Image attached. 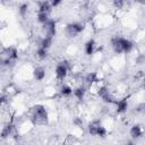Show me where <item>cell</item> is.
Listing matches in <instances>:
<instances>
[{
	"label": "cell",
	"mask_w": 145,
	"mask_h": 145,
	"mask_svg": "<svg viewBox=\"0 0 145 145\" xmlns=\"http://www.w3.org/2000/svg\"><path fill=\"white\" fill-rule=\"evenodd\" d=\"M31 121L34 125H45L48 123V111L46 108L42 104H36L31 108Z\"/></svg>",
	"instance_id": "1"
},
{
	"label": "cell",
	"mask_w": 145,
	"mask_h": 145,
	"mask_svg": "<svg viewBox=\"0 0 145 145\" xmlns=\"http://www.w3.org/2000/svg\"><path fill=\"white\" fill-rule=\"evenodd\" d=\"M71 68V65L69 63L68 60L63 59L61 60L57 66H56V69H54V74H56V77L58 80H65L66 77L68 76V71L70 70Z\"/></svg>",
	"instance_id": "2"
},
{
	"label": "cell",
	"mask_w": 145,
	"mask_h": 145,
	"mask_svg": "<svg viewBox=\"0 0 145 145\" xmlns=\"http://www.w3.org/2000/svg\"><path fill=\"white\" fill-rule=\"evenodd\" d=\"M84 29H85V25L83 23H79V22L69 23L66 26V35L69 37H75L80 33H83Z\"/></svg>",
	"instance_id": "3"
},
{
	"label": "cell",
	"mask_w": 145,
	"mask_h": 145,
	"mask_svg": "<svg viewBox=\"0 0 145 145\" xmlns=\"http://www.w3.org/2000/svg\"><path fill=\"white\" fill-rule=\"evenodd\" d=\"M42 32H43V36H50V37L56 36V33H57L56 22L53 19H50L46 24L42 25Z\"/></svg>",
	"instance_id": "4"
},
{
	"label": "cell",
	"mask_w": 145,
	"mask_h": 145,
	"mask_svg": "<svg viewBox=\"0 0 145 145\" xmlns=\"http://www.w3.org/2000/svg\"><path fill=\"white\" fill-rule=\"evenodd\" d=\"M14 130H15V126L11 123V122H7L3 127H2V130H1V138L2 139H6L10 136L14 135Z\"/></svg>",
	"instance_id": "5"
},
{
	"label": "cell",
	"mask_w": 145,
	"mask_h": 145,
	"mask_svg": "<svg viewBox=\"0 0 145 145\" xmlns=\"http://www.w3.org/2000/svg\"><path fill=\"white\" fill-rule=\"evenodd\" d=\"M143 128L140 125H133L129 129V135L133 139H138L143 136Z\"/></svg>",
	"instance_id": "6"
},
{
	"label": "cell",
	"mask_w": 145,
	"mask_h": 145,
	"mask_svg": "<svg viewBox=\"0 0 145 145\" xmlns=\"http://www.w3.org/2000/svg\"><path fill=\"white\" fill-rule=\"evenodd\" d=\"M119 40H120V44H121V48H122V51L125 53H129L131 52V50L134 49V44L130 40L126 39V37H122V36H119Z\"/></svg>",
	"instance_id": "7"
},
{
	"label": "cell",
	"mask_w": 145,
	"mask_h": 145,
	"mask_svg": "<svg viewBox=\"0 0 145 145\" xmlns=\"http://www.w3.org/2000/svg\"><path fill=\"white\" fill-rule=\"evenodd\" d=\"M86 92H87V89H86V87H85L84 85H78L77 87L74 88L72 94H74V96H75L77 100L83 101L84 97H85V95H86Z\"/></svg>",
	"instance_id": "8"
},
{
	"label": "cell",
	"mask_w": 145,
	"mask_h": 145,
	"mask_svg": "<svg viewBox=\"0 0 145 145\" xmlns=\"http://www.w3.org/2000/svg\"><path fill=\"white\" fill-rule=\"evenodd\" d=\"M128 109V100L127 97H123V99H120L116 102V111L118 113H123L126 112Z\"/></svg>",
	"instance_id": "9"
},
{
	"label": "cell",
	"mask_w": 145,
	"mask_h": 145,
	"mask_svg": "<svg viewBox=\"0 0 145 145\" xmlns=\"http://www.w3.org/2000/svg\"><path fill=\"white\" fill-rule=\"evenodd\" d=\"M96 44H95V41L93 40V39H89L86 43H85V45H84V50H85V53L87 54V56H93L94 53H95V51H96Z\"/></svg>",
	"instance_id": "10"
},
{
	"label": "cell",
	"mask_w": 145,
	"mask_h": 145,
	"mask_svg": "<svg viewBox=\"0 0 145 145\" xmlns=\"http://www.w3.org/2000/svg\"><path fill=\"white\" fill-rule=\"evenodd\" d=\"M84 80H85V83L89 86V85H93V84L97 83V82L100 80V77H99L97 72L92 71V72H88V74H86V75H85Z\"/></svg>",
	"instance_id": "11"
},
{
	"label": "cell",
	"mask_w": 145,
	"mask_h": 145,
	"mask_svg": "<svg viewBox=\"0 0 145 145\" xmlns=\"http://www.w3.org/2000/svg\"><path fill=\"white\" fill-rule=\"evenodd\" d=\"M45 75H46V71H45V69L43 67H36L33 70V77L37 82H42L45 78Z\"/></svg>",
	"instance_id": "12"
},
{
	"label": "cell",
	"mask_w": 145,
	"mask_h": 145,
	"mask_svg": "<svg viewBox=\"0 0 145 145\" xmlns=\"http://www.w3.org/2000/svg\"><path fill=\"white\" fill-rule=\"evenodd\" d=\"M100 126H101V121H100V120H93V121H91V122L88 123L87 130H88V133H89L92 136H96Z\"/></svg>",
	"instance_id": "13"
},
{
	"label": "cell",
	"mask_w": 145,
	"mask_h": 145,
	"mask_svg": "<svg viewBox=\"0 0 145 145\" xmlns=\"http://www.w3.org/2000/svg\"><path fill=\"white\" fill-rule=\"evenodd\" d=\"M37 5H39L37 12H46V14H50L51 10L53 9L52 6H51V2H49V1H40V2H37Z\"/></svg>",
	"instance_id": "14"
},
{
	"label": "cell",
	"mask_w": 145,
	"mask_h": 145,
	"mask_svg": "<svg viewBox=\"0 0 145 145\" xmlns=\"http://www.w3.org/2000/svg\"><path fill=\"white\" fill-rule=\"evenodd\" d=\"M72 92H74V88H72L69 84H62V85L60 86V88H59V93H60V95L63 96V97L70 96V95L72 94Z\"/></svg>",
	"instance_id": "15"
},
{
	"label": "cell",
	"mask_w": 145,
	"mask_h": 145,
	"mask_svg": "<svg viewBox=\"0 0 145 145\" xmlns=\"http://www.w3.org/2000/svg\"><path fill=\"white\" fill-rule=\"evenodd\" d=\"M52 42H53V37H50V36H43L40 41V45L41 48L45 49V50H49L52 45Z\"/></svg>",
	"instance_id": "16"
},
{
	"label": "cell",
	"mask_w": 145,
	"mask_h": 145,
	"mask_svg": "<svg viewBox=\"0 0 145 145\" xmlns=\"http://www.w3.org/2000/svg\"><path fill=\"white\" fill-rule=\"evenodd\" d=\"M49 15H50V14H46V12H37V15H36V20H37V23H40L41 25L46 24V23L50 20Z\"/></svg>",
	"instance_id": "17"
},
{
	"label": "cell",
	"mask_w": 145,
	"mask_h": 145,
	"mask_svg": "<svg viewBox=\"0 0 145 145\" xmlns=\"http://www.w3.org/2000/svg\"><path fill=\"white\" fill-rule=\"evenodd\" d=\"M35 54H36V58H37L39 60H45V59L48 58V50H45V49L39 46V48L36 49Z\"/></svg>",
	"instance_id": "18"
},
{
	"label": "cell",
	"mask_w": 145,
	"mask_h": 145,
	"mask_svg": "<svg viewBox=\"0 0 145 145\" xmlns=\"http://www.w3.org/2000/svg\"><path fill=\"white\" fill-rule=\"evenodd\" d=\"M27 11H28V5L27 3H22L18 7V12L22 17H25L27 15Z\"/></svg>",
	"instance_id": "19"
},
{
	"label": "cell",
	"mask_w": 145,
	"mask_h": 145,
	"mask_svg": "<svg viewBox=\"0 0 145 145\" xmlns=\"http://www.w3.org/2000/svg\"><path fill=\"white\" fill-rule=\"evenodd\" d=\"M135 112H136V113H139V114L145 113V102H142V103L137 104V105L135 106Z\"/></svg>",
	"instance_id": "20"
},
{
	"label": "cell",
	"mask_w": 145,
	"mask_h": 145,
	"mask_svg": "<svg viewBox=\"0 0 145 145\" xmlns=\"http://www.w3.org/2000/svg\"><path fill=\"white\" fill-rule=\"evenodd\" d=\"M106 134H108L106 128L101 125L100 128H99V130H97V135H96V136H99V137H101V138H104V137L106 136Z\"/></svg>",
	"instance_id": "21"
},
{
	"label": "cell",
	"mask_w": 145,
	"mask_h": 145,
	"mask_svg": "<svg viewBox=\"0 0 145 145\" xmlns=\"http://www.w3.org/2000/svg\"><path fill=\"white\" fill-rule=\"evenodd\" d=\"M135 63L136 65H143V63H145V54L144 53L137 54L136 58H135Z\"/></svg>",
	"instance_id": "22"
},
{
	"label": "cell",
	"mask_w": 145,
	"mask_h": 145,
	"mask_svg": "<svg viewBox=\"0 0 145 145\" xmlns=\"http://www.w3.org/2000/svg\"><path fill=\"white\" fill-rule=\"evenodd\" d=\"M72 123H74L75 127H79V128L83 127V120H82L80 117H76V118L72 120Z\"/></svg>",
	"instance_id": "23"
},
{
	"label": "cell",
	"mask_w": 145,
	"mask_h": 145,
	"mask_svg": "<svg viewBox=\"0 0 145 145\" xmlns=\"http://www.w3.org/2000/svg\"><path fill=\"white\" fill-rule=\"evenodd\" d=\"M61 5V1L60 0H53V1H51V6H52V8H57L58 6H60Z\"/></svg>",
	"instance_id": "24"
},
{
	"label": "cell",
	"mask_w": 145,
	"mask_h": 145,
	"mask_svg": "<svg viewBox=\"0 0 145 145\" xmlns=\"http://www.w3.org/2000/svg\"><path fill=\"white\" fill-rule=\"evenodd\" d=\"M125 145H135V143H134L133 140H128V142H127Z\"/></svg>",
	"instance_id": "25"
},
{
	"label": "cell",
	"mask_w": 145,
	"mask_h": 145,
	"mask_svg": "<svg viewBox=\"0 0 145 145\" xmlns=\"http://www.w3.org/2000/svg\"><path fill=\"white\" fill-rule=\"evenodd\" d=\"M143 82H144V85H145V77H144V79H143Z\"/></svg>",
	"instance_id": "26"
}]
</instances>
